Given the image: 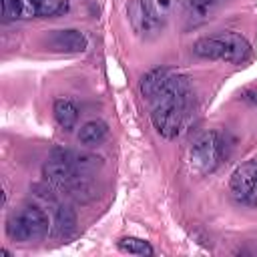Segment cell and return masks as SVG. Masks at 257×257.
<instances>
[{"label":"cell","mask_w":257,"mask_h":257,"mask_svg":"<svg viewBox=\"0 0 257 257\" xmlns=\"http://www.w3.org/2000/svg\"><path fill=\"white\" fill-rule=\"evenodd\" d=\"M193 52L201 58L209 60H225V62H243L251 54V46L239 32H219L213 36L199 38L193 44Z\"/></svg>","instance_id":"1"},{"label":"cell","mask_w":257,"mask_h":257,"mask_svg":"<svg viewBox=\"0 0 257 257\" xmlns=\"http://www.w3.org/2000/svg\"><path fill=\"white\" fill-rule=\"evenodd\" d=\"M187 98L189 96H163L157 100V104L151 112V120L161 137L175 139L181 133Z\"/></svg>","instance_id":"2"},{"label":"cell","mask_w":257,"mask_h":257,"mask_svg":"<svg viewBox=\"0 0 257 257\" xmlns=\"http://www.w3.org/2000/svg\"><path fill=\"white\" fill-rule=\"evenodd\" d=\"M6 233L14 241L42 239L48 233V217L40 207L28 205L6 221Z\"/></svg>","instance_id":"3"},{"label":"cell","mask_w":257,"mask_h":257,"mask_svg":"<svg viewBox=\"0 0 257 257\" xmlns=\"http://www.w3.org/2000/svg\"><path fill=\"white\" fill-rule=\"evenodd\" d=\"M223 155V139L217 131L203 133L191 149V165L199 173H211L217 169Z\"/></svg>","instance_id":"4"},{"label":"cell","mask_w":257,"mask_h":257,"mask_svg":"<svg viewBox=\"0 0 257 257\" xmlns=\"http://www.w3.org/2000/svg\"><path fill=\"white\" fill-rule=\"evenodd\" d=\"M255 189H257V161L249 159L233 171L229 179V191L235 199L245 201L255 193Z\"/></svg>","instance_id":"5"},{"label":"cell","mask_w":257,"mask_h":257,"mask_svg":"<svg viewBox=\"0 0 257 257\" xmlns=\"http://www.w3.org/2000/svg\"><path fill=\"white\" fill-rule=\"evenodd\" d=\"M42 175H44V179H46L48 183H52V185H56V187H66V189H68L72 183H76L78 179H82V175H80L70 163H66V161H62V159H54V157L44 163Z\"/></svg>","instance_id":"6"},{"label":"cell","mask_w":257,"mask_h":257,"mask_svg":"<svg viewBox=\"0 0 257 257\" xmlns=\"http://www.w3.org/2000/svg\"><path fill=\"white\" fill-rule=\"evenodd\" d=\"M48 46L58 52H82L86 50L88 40L80 30L62 28V30H54L48 36Z\"/></svg>","instance_id":"7"},{"label":"cell","mask_w":257,"mask_h":257,"mask_svg":"<svg viewBox=\"0 0 257 257\" xmlns=\"http://www.w3.org/2000/svg\"><path fill=\"white\" fill-rule=\"evenodd\" d=\"M128 18H131V24H133L135 32L139 36H145V38L157 36L163 28V24L151 16V12L145 8V4L141 0H133V4L128 8Z\"/></svg>","instance_id":"8"},{"label":"cell","mask_w":257,"mask_h":257,"mask_svg":"<svg viewBox=\"0 0 257 257\" xmlns=\"http://www.w3.org/2000/svg\"><path fill=\"white\" fill-rule=\"evenodd\" d=\"M52 157L54 159H62L66 163H70L80 175H86V173H92L96 171L102 163L100 157L92 155V153H84V151H70V149H54L52 151Z\"/></svg>","instance_id":"9"},{"label":"cell","mask_w":257,"mask_h":257,"mask_svg":"<svg viewBox=\"0 0 257 257\" xmlns=\"http://www.w3.org/2000/svg\"><path fill=\"white\" fill-rule=\"evenodd\" d=\"M171 74H173V70H171V68H165V66H159V68L149 70V72L143 74V78H141V84H139L141 94H143L145 98H149V100H157V98L161 96V92H163L167 80L171 78Z\"/></svg>","instance_id":"10"},{"label":"cell","mask_w":257,"mask_h":257,"mask_svg":"<svg viewBox=\"0 0 257 257\" xmlns=\"http://www.w3.org/2000/svg\"><path fill=\"white\" fill-rule=\"evenodd\" d=\"M108 135V124L100 118H92L88 122H84L78 131V143L84 147H96L100 145Z\"/></svg>","instance_id":"11"},{"label":"cell","mask_w":257,"mask_h":257,"mask_svg":"<svg viewBox=\"0 0 257 257\" xmlns=\"http://www.w3.org/2000/svg\"><path fill=\"white\" fill-rule=\"evenodd\" d=\"M52 112H54V118L60 124V128H64V131H72L74 128V124L78 120V108H76V104L72 100L56 98L54 106H52Z\"/></svg>","instance_id":"12"},{"label":"cell","mask_w":257,"mask_h":257,"mask_svg":"<svg viewBox=\"0 0 257 257\" xmlns=\"http://www.w3.org/2000/svg\"><path fill=\"white\" fill-rule=\"evenodd\" d=\"M76 227V213L70 205H58L54 213V235L56 237H68Z\"/></svg>","instance_id":"13"},{"label":"cell","mask_w":257,"mask_h":257,"mask_svg":"<svg viewBox=\"0 0 257 257\" xmlns=\"http://www.w3.org/2000/svg\"><path fill=\"white\" fill-rule=\"evenodd\" d=\"M145 4V8L151 12V16L155 20H159L161 24H165L169 20V16L175 10V2L177 0H141Z\"/></svg>","instance_id":"14"},{"label":"cell","mask_w":257,"mask_h":257,"mask_svg":"<svg viewBox=\"0 0 257 257\" xmlns=\"http://www.w3.org/2000/svg\"><path fill=\"white\" fill-rule=\"evenodd\" d=\"M118 249L122 253H128V255H153V247L149 245V241H143V239H137V237L120 239Z\"/></svg>","instance_id":"15"},{"label":"cell","mask_w":257,"mask_h":257,"mask_svg":"<svg viewBox=\"0 0 257 257\" xmlns=\"http://www.w3.org/2000/svg\"><path fill=\"white\" fill-rule=\"evenodd\" d=\"M66 10H68V0H38L36 16H42V18L60 16Z\"/></svg>","instance_id":"16"},{"label":"cell","mask_w":257,"mask_h":257,"mask_svg":"<svg viewBox=\"0 0 257 257\" xmlns=\"http://www.w3.org/2000/svg\"><path fill=\"white\" fill-rule=\"evenodd\" d=\"M217 0H181V4L195 16H207Z\"/></svg>","instance_id":"17"},{"label":"cell","mask_w":257,"mask_h":257,"mask_svg":"<svg viewBox=\"0 0 257 257\" xmlns=\"http://www.w3.org/2000/svg\"><path fill=\"white\" fill-rule=\"evenodd\" d=\"M2 16H4V20L20 18V2L18 0H2Z\"/></svg>","instance_id":"18"},{"label":"cell","mask_w":257,"mask_h":257,"mask_svg":"<svg viewBox=\"0 0 257 257\" xmlns=\"http://www.w3.org/2000/svg\"><path fill=\"white\" fill-rule=\"evenodd\" d=\"M20 2V18H34L38 0H18Z\"/></svg>","instance_id":"19"},{"label":"cell","mask_w":257,"mask_h":257,"mask_svg":"<svg viewBox=\"0 0 257 257\" xmlns=\"http://www.w3.org/2000/svg\"><path fill=\"white\" fill-rule=\"evenodd\" d=\"M241 98L247 100V102L257 104V88H247V90H243V92H241Z\"/></svg>","instance_id":"20"}]
</instances>
